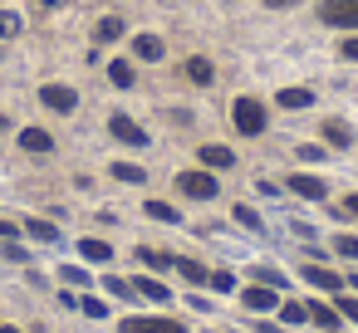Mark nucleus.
Masks as SVG:
<instances>
[{
	"label": "nucleus",
	"instance_id": "7c9ffc66",
	"mask_svg": "<svg viewBox=\"0 0 358 333\" xmlns=\"http://www.w3.org/2000/svg\"><path fill=\"white\" fill-rule=\"evenodd\" d=\"M334 250H338V255H348V260H358V240H353V235H343Z\"/></svg>",
	"mask_w": 358,
	"mask_h": 333
},
{
	"label": "nucleus",
	"instance_id": "2eb2a0df",
	"mask_svg": "<svg viewBox=\"0 0 358 333\" xmlns=\"http://www.w3.org/2000/svg\"><path fill=\"white\" fill-rule=\"evenodd\" d=\"M79 255H84V260H99V265L113 260V250H108L103 240H79Z\"/></svg>",
	"mask_w": 358,
	"mask_h": 333
},
{
	"label": "nucleus",
	"instance_id": "dca6fc26",
	"mask_svg": "<svg viewBox=\"0 0 358 333\" xmlns=\"http://www.w3.org/2000/svg\"><path fill=\"white\" fill-rule=\"evenodd\" d=\"M108 79H113L118 89H133V64H123V59H113V64H108Z\"/></svg>",
	"mask_w": 358,
	"mask_h": 333
},
{
	"label": "nucleus",
	"instance_id": "20e7f679",
	"mask_svg": "<svg viewBox=\"0 0 358 333\" xmlns=\"http://www.w3.org/2000/svg\"><path fill=\"white\" fill-rule=\"evenodd\" d=\"M40 103L55 108V113H74V108H79V94L64 89V84H45V89H40Z\"/></svg>",
	"mask_w": 358,
	"mask_h": 333
},
{
	"label": "nucleus",
	"instance_id": "b1692460",
	"mask_svg": "<svg viewBox=\"0 0 358 333\" xmlns=\"http://www.w3.org/2000/svg\"><path fill=\"white\" fill-rule=\"evenodd\" d=\"M309 318H314L319 328H334V323H338V313H334V309H324V304H314V309H309Z\"/></svg>",
	"mask_w": 358,
	"mask_h": 333
},
{
	"label": "nucleus",
	"instance_id": "1a4fd4ad",
	"mask_svg": "<svg viewBox=\"0 0 358 333\" xmlns=\"http://www.w3.org/2000/svg\"><path fill=\"white\" fill-rule=\"evenodd\" d=\"M304 279H309L314 289H343V279H338L334 269H324V265H304Z\"/></svg>",
	"mask_w": 358,
	"mask_h": 333
},
{
	"label": "nucleus",
	"instance_id": "f3484780",
	"mask_svg": "<svg viewBox=\"0 0 358 333\" xmlns=\"http://www.w3.org/2000/svg\"><path fill=\"white\" fill-rule=\"evenodd\" d=\"M133 289H138V294H143V299H157V304H162V299H167V284H162V279H138V284H133Z\"/></svg>",
	"mask_w": 358,
	"mask_h": 333
},
{
	"label": "nucleus",
	"instance_id": "39448f33",
	"mask_svg": "<svg viewBox=\"0 0 358 333\" xmlns=\"http://www.w3.org/2000/svg\"><path fill=\"white\" fill-rule=\"evenodd\" d=\"M108 133H113L118 142H133V147H143V142H148V133H143L133 118H123V113H113V118H108Z\"/></svg>",
	"mask_w": 358,
	"mask_h": 333
},
{
	"label": "nucleus",
	"instance_id": "7ed1b4c3",
	"mask_svg": "<svg viewBox=\"0 0 358 333\" xmlns=\"http://www.w3.org/2000/svg\"><path fill=\"white\" fill-rule=\"evenodd\" d=\"M177 191L192 196V201H211V196H216V177H211V172H182V177H177Z\"/></svg>",
	"mask_w": 358,
	"mask_h": 333
},
{
	"label": "nucleus",
	"instance_id": "423d86ee",
	"mask_svg": "<svg viewBox=\"0 0 358 333\" xmlns=\"http://www.w3.org/2000/svg\"><path fill=\"white\" fill-rule=\"evenodd\" d=\"M123 333H187L172 318H123Z\"/></svg>",
	"mask_w": 358,
	"mask_h": 333
},
{
	"label": "nucleus",
	"instance_id": "9d476101",
	"mask_svg": "<svg viewBox=\"0 0 358 333\" xmlns=\"http://www.w3.org/2000/svg\"><path fill=\"white\" fill-rule=\"evenodd\" d=\"M241 299H245V309H255V313L275 309V289H270V284H255V289H245Z\"/></svg>",
	"mask_w": 358,
	"mask_h": 333
},
{
	"label": "nucleus",
	"instance_id": "4c0bfd02",
	"mask_svg": "<svg viewBox=\"0 0 358 333\" xmlns=\"http://www.w3.org/2000/svg\"><path fill=\"white\" fill-rule=\"evenodd\" d=\"M353 289H358V274H353Z\"/></svg>",
	"mask_w": 358,
	"mask_h": 333
},
{
	"label": "nucleus",
	"instance_id": "a878e982",
	"mask_svg": "<svg viewBox=\"0 0 358 333\" xmlns=\"http://www.w3.org/2000/svg\"><path fill=\"white\" fill-rule=\"evenodd\" d=\"M280 318H285V323H304V318H309V309H304V304H285V309H280Z\"/></svg>",
	"mask_w": 358,
	"mask_h": 333
},
{
	"label": "nucleus",
	"instance_id": "c756f323",
	"mask_svg": "<svg viewBox=\"0 0 358 333\" xmlns=\"http://www.w3.org/2000/svg\"><path fill=\"white\" fill-rule=\"evenodd\" d=\"M108 294H118V299H133V284H128V279H118V274H113V279H108Z\"/></svg>",
	"mask_w": 358,
	"mask_h": 333
},
{
	"label": "nucleus",
	"instance_id": "c85d7f7f",
	"mask_svg": "<svg viewBox=\"0 0 358 333\" xmlns=\"http://www.w3.org/2000/svg\"><path fill=\"white\" fill-rule=\"evenodd\" d=\"M79 309H84V313H89V318H108V304H103V299H84V304H79Z\"/></svg>",
	"mask_w": 358,
	"mask_h": 333
},
{
	"label": "nucleus",
	"instance_id": "f03ea898",
	"mask_svg": "<svg viewBox=\"0 0 358 333\" xmlns=\"http://www.w3.org/2000/svg\"><path fill=\"white\" fill-rule=\"evenodd\" d=\"M319 15H324V25H334V30H358V0H324Z\"/></svg>",
	"mask_w": 358,
	"mask_h": 333
},
{
	"label": "nucleus",
	"instance_id": "473e14b6",
	"mask_svg": "<svg viewBox=\"0 0 358 333\" xmlns=\"http://www.w3.org/2000/svg\"><path fill=\"white\" fill-rule=\"evenodd\" d=\"M343 54H348V59H358V35H348V40H343Z\"/></svg>",
	"mask_w": 358,
	"mask_h": 333
},
{
	"label": "nucleus",
	"instance_id": "f257e3e1",
	"mask_svg": "<svg viewBox=\"0 0 358 333\" xmlns=\"http://www.w3.org/2000/svg\"><path fill=\"white\" fill-rule=\"evenodd\" d=\"M231 123H236V133L255 138V133H265V108H260L255 98H236V103H231Z\"/></svg>",
	"mask_w": 358,
	"mask_h": 333
},
{
	"label": "nucleus",
	"instance_id": "412c9836",
	"mask_svg": "<svg viewBox=\"0 0 358 333\" xmlns=\"http://www.w3.org/2000/svg\"><path fill=\"white\" fill-rule=\"evenodd\" d=\"M10 35H20V15L15 10H0V40H10Z\"/></svg>",
	"mask_w": 358,
	"mask_h": 333
},
{
	"label": "nucleus",
	"instance_id": "a211bd4d",
	"mask_svg": "<svg viewBox=\"0 0 358 333\" xmlns=\"http://www.w3.org/2000/svg\"><path fill=\"white\" fill-rule=\"evenodd\" d=\"M94 35H99V40H118V35H123V20H118V15H108V20H99V30H94Z\"/></svg>",
	"mask_w": 358,
	"mask_h": 333
},
{
	"label": "nucleus",
	"instance_id": "cd10ccee",
	"mask_svg": "<svg viewBox=\"0 0 358 333\" xmlns=\"http://www.w3.org/2000/svg\"><path fill=\"white\" fill-rule=\"evenodd\" d=\"M30 235H40V240H59V230H55L50 221H30Z\"/></svg>",
	"mask_w": 358,
	"mask_h": 333
},
{
	"label": "nucleus",
	"instance_id": "2f4dec72",
	"mask_svg": "<svg viewBox=\"0 0 358 333\" xmlns=\"http://www.w3.org/2000/svg\"><path fill=\"white\" fill-rule=\"evenodd\" d=\"M338 313H343V318H353V323H358V299H348V294H343V299H338Z\"/></svg>",
	"mask_w": 358,
	"mask_h": 333
},
{
	"label": "nucleus",
	"instance_id": "393cba45",
	"mask_svg": "<svg viewBox=\"0 0 358 333\" xmlns=\"http://www.w3.org/2000/svg\"><path fill=\"white\" fill-rule=\"evenodd\" d=\"M177 269H182V274H187L192 284H201V279H206V269H201L196 260H177Z\"/></svg>",
	"mask_w": 358,
	"mask_h": 333
},
{
	"label": "nucleus",
	"instance_id": "e433bc0d",
	"mask_svg": "<svg viewBox=\"0 0 358 333\" xmlns=\"http://www.w3.org/2000/svg\"><path fill=\"white\" fill-rule=\"evenodd\" d=\"M0 333H20V328H0Z\"/></svg>",
	"mask_w": 358,
	"mask_h": 333
},
{
	"label": "nucleus",
	"instance_id": "f8f14e48",
	"mask_svg": "<svg viewBox=\"0 0 358 333\" xmlns=\"http://www.w3.org/2000/svg\"><path fill=\"white\" fill-rule=\"evenodd\" d=\"M201 162H206V167H236V152L221 147V142H206V147H201Z\"/></svg>",
	"mask_w": 358,
	"mask_h": 333
},
{
	"label": "nucleus",
	"instance_id": "f704fd0d",
	"mask_svg": "<svg viewBox=\"0 0 358 333\" xmlns=\"http://www.w3.org/2000/svg\"><path fill=\"white\" fill-rule=\"evenodd\" d=\"M10 235H15V225H10V221H0V240H10Z\"/></svg>",
	"mask_w": 358,
	"mask_h": 333
},
{
	"label": "nucleus",
	"instance_id": "6e6552de",
	"mask_svg": "<svg viewBox=\"0 0 358 333\" xmlns=\"http://www.w3.org/2000/svg\"><path fill=\"white\" fill-rule=\"evenodd\" d=\"M275 108H314V89H285L275 94Z\"/></svg>",
	"mask_w": 358,
	"mask_h": 333
},
{
	"label": "nucleus",
	"instance_id": "0eeeda50",
	"mask_svg": "<svg viewBox=\"0 0 358 333\" xmlns=\"http://www.w3.org/2000/svg\"><path fill=\"white\" fill-rule=\"evenodd\" d=\"M289 191H294V196H304V201H324V182H319V177H309V172L289 177Z\"/></svg>",
	"mask_w": 358,
	"mask_h": 333
},
{
	"label": "nucleus",
	"instance_id": "4be33fe9",
	"mask_svg": "<svg viewBox=\"0 0 358 333\" xmlns=\"http://www.w3.org/2000/svg\"><path fill=\"white\" fill-rule=\"evenodd\" d=\"M113 177H118V182H143V167H133V162H113Z\"/></svg>",
	"mask_w": 358,
	"mask_h": 333
},
{
	"label": "nucleus",
	"instance_id": "4468645a",
	"mask_svg": "<svg viewBox=\"0 0 358 333\" xmlns=\"http://www.w3.org/2000/svg\"><path fill=\"white\" fill-rule=\"evenodd\" d=\"M133 50H138V59H162V40L157 35H138Z\"/></svg>",
	"mask_w": 358,
	"mask_h": 333
},
{
	"label": "nucleus",
	"instance_id": "c9c22d12",
	"mask_svg": "<svg viewBox=\"0 0 358 333\" xmlns=\"http://www.w3.org/2000/svg\"><path fill=\"white\" fill-rule=\"evenodd\" d=\"M343 211H348V216H358V196H348V201H343Z\"/></svg>",
	"mask_w": 358,
	"mask_h": 333
},
{
	"label": "nucleus",
	"instance_id": "ddd939ff",
	"mask_svg": "<svg viewBox=\"0 0 358 333\" xmlns=\"http://www.w3.org/2000/svg\"><path fill=\"white\" fill-rule=\"evenodd\" d=\"M182 69H187V79H192V84H201V89H206V84H211V79H216V69H211V64H206V59H187V64H182Z\"/></svg>",
	"mask_w": 358,
	"mask_h": 333
},
{
	"label": "nucleus",
	"instance_id": "9b49d317",
	"mask_svg": "<svg viewBox=\"0 0 358 333\" xmlns=\"http://www.w3.org/2000/svg\"><path fill=\"white\" fill-rule=\"evenodd\" d=\"M20 147H25V152H50L55 138H50L45 128H25V133H20Z\"/></svg>",
	"mask_w": 358,
	"mask_h": 333
},
{
	"label": "nucleus",
	"instance_id": "bb28decb",
	"mask_svg": "<svg viewBox=\"0 0 358 333\" xmlns=\"http://www.w3.org/2000/svg\"><path fill=\"white\" fill-rule=\"evenodd\" d=\"M236 221H241V225H245V230H260V216H255V211H250V206H236Z\"/></svg>",
	"mask_w": 358,
	"mask_h": 333
},
{
	"label": "nucleus",
	"instance_id": "5701e85b",
	"mask_svg": "<svg viewBox=\"0 0 358 333\" xmlns=\"http://www.w3.org/2000/svg\"><path fill=\"white\" fill-rule=\"evenodd\" d=\"M148 216H152V221H167V225L177 221V211H172L167 201H148Z\"/></svg>",
	"mask_w": 358,
	"mask_h": 333
},
{
	"label": "nucleus",
	"instance_id": "6ab92c4d",
	"mask_svg": "<svg viewBox=\"0 0 358 333\" xmlns=\"http://www.w3.org/2000/svg\"><path fill=\"white\" fill-rule=\"evenodd\" d=\"M324 138H329V142H334V147H348V142H353V138H348V128H343V123H324Z\"/></svg>",
	"mask_w": 358,
	"mask_h": 333
},
{
	"label": "nucleus",
	"instance_id": "72a5a7b5",
	"mask_svg": "<svg viewBox=\"0 0 358 333\" xmlns=\"http://www.w3.org/2000/svg\"><path fill=\"white\" fill-rule=\"evenodd\" d=\"M270 10H285V6H299V0H265Z\"/></svg>",
	"mask_w": 358,
	"mask_h": 333
},
{
	"label": "nucleus",
	"instance_id": "aec40b11",
	"mask_svg": "<svg viewBox=\"0 0 358 333\" xmlns=\"http://www.w3.org/2000/svg\"><path fill=\"white\" fill-rule=\"evenodd\" d=\"M138 260H143V265H152V269H167V265H177L172 255H157V250H148V245L138 250Z\"/></svg>",
	"mask_w": 358,
	"mask_h": 333
}]
</instances>
